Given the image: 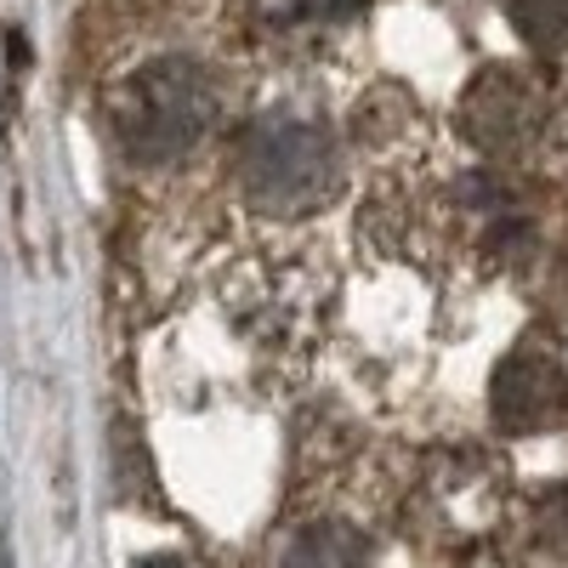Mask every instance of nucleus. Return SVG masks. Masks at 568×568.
Segmentation results:
<instances>
[{
	"label": "nucleus",
	"mask_w": 568,
	"mask_h": 568,
	"mask_svg": "<svg viewBox=\"0 0 568 568\" xmlns=\"http://www.w3.org/2000/svg\"><path fill=\"white\" fill-rule=\"evenodd\" d=\"M562 404H568V382H562L551 353L517 347V353L500 358L495 387H489V409H495V420L506 426V433H517V438L546 433V426L562 415Z\"/></svg>",
	"instance_id": "4"
},
{
	"label": "nucleus",
	"mask_w": 568,
	"mask_h": 568,
	"mask_svg": "<svg viewBox=\"0 0 568 568\" xmlns=\"http://www.w3.org/2000/svg\"><path fill=\"white\" fill-rule=\"evenodd\" d=\"M273 568H369V540L342 517H318L278 546Z\"/></svg>",
	"instance_id": "5"
},
{
	"label": "nucleus",
	"mask_w": 568,
	"mask_h": 568,
	"mask_svg": "<svg viewBox=\"0 0 568 568\" xmlns=\"http://www.w3.org/2000/svg\"><path fill=\"white\" fill-rule=\"evenodd\" d=\"M506 23L540 58L568 52V0H506Z\"/></svg>",
	"instance_id": "6"
},
{
	"label": "nucleus",
	"mask_w": 568,
	"mask_h": 568,
	"mask_svg": "<svg viewBox=\"0 0 568 568\" xmlns=\"http://www.w3.org/2000/svg\"><path fill=\"white\" fill-rule=\"evenodd\" d=\"M535 535H540V546H546V551L568 557V489H557V495H546V500H540Z\"/></svg>",
	"instance_id": "8"
},
{
	"label": "nucleus",
	"mask_w": 568,
	"mask_h": 568,
	"mask_svg": "<svg viewBox=\"0 0 568 568\" xmlns=\"http://www.w3.org/2000/svg\"><path fill=\"white\" fill-rule=\"evenodd\" d=\"M7 568H12V562H7Z\"/></svg>",
	"instance_id": "10"
},
{
	"label": "nucleus",
	"mask_w": 568,
	"mask_h": 568,
	"mask_svg": "<svg viewBox=\"0 0 568 568\" xmlns=\"http://www.w3.org/2000/svg\"><path fill=\"white\" fill-rule=\"evenodd\" d=\"M216 74L200 58H154L142 63L114 98L120 149L136 165H171L216 125Z\"/></svg>",
	"instance_id": "2"
},
{
	"label": "nucleus",
	"mask_w": 568,
	"mask_h": 568,
	"mask_svg": "<svg viewBox=\"0 0 568 568\" xmlns=\"http://www.w3.org/2000/svg\"><path fill=\"white\" fill-rule=\"evenodd\" d=\"M136 568H187V562H182V557H142Z\"/></svg>",
	"instance_id": "9"
},
{
	"label": "nucleus",
	"mask_w": 568,
	"mask_h": 568,
	"mask_svg": "<svg viewBox=\"0 0 568 568\" xmlns=\"http://www.w3.org/2000/svg\"><path fill=\"white\" fill-rule=\"evenodd\" d=\"M233 182L267 216H313L342 182L336 131L302 109H267L233 149Z\"/></svg>",
	"instance_id": "1"
},
{
	"label": "nucleus",
	"mask_w": 568,
	"mask_h": 568,
	"mask_svg": "<svg viewBox=\"0 0 568 568\" xmlns=\"http://www.w3.org/2000/svg\"><path fill=\"white\" fill-rule=\"evenodd\" d=\"M358 7L364 0H273V18H284V23H329V18H347Z\"/></svg>",
	"instance_id": "7"
},
{
	"label": "nucleus",
	"mask_w": 568,
	"mask_h": 568,
	"mask_svg": "<svg viewBox=\"0 0 568 568\" xmlns=\"http://www.w3.org/2000/svg\"><path fill=\"white\" fill-rule=\"evenodd\" d=\"M460 131L484 154H529L546 131V98L529 74L517 69H484L460 91Z\"/></svg>",
	"instance_id": "3"
}]
</instances>
